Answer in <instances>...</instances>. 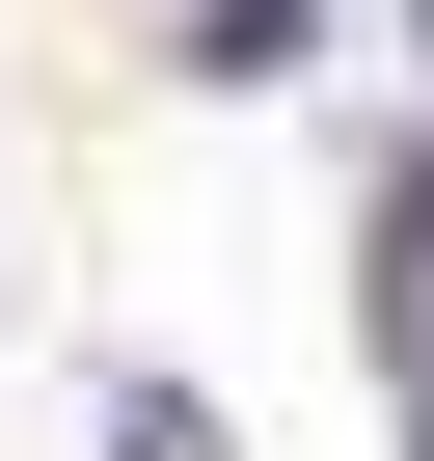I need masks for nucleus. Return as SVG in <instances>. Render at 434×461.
I'll return each mask as SVG.
<instances>
[{
  "mask_svg": "<svg viewBox=\"0 0 434 461\" xmlns=\"http://www.w3.org/2000/svg\"><path fill=\"white\" fill-rule=\"evenodd\" d=\"M407 461H434V407H407Z\"/></svg>",
  "mask_w": 434,
  "mask_h": 461,
  "instance_id": "obj_4",
  "label": "nucleus"
},
{
  "mask_svg": "<svg viewBox=\"0 0 434 461\" xmlns=\"http://www.w3.org/2000/svg\"><path fill=\"white\" fill-rule=\"evenodd\" d=\"M380 353H407V380H434V136H407V163H380Z\"/></svg>",
  "mask_w": 434,
  "mask_h": 461,
  "instance_id": "obj_1",
  "label": "nucleus"
},
{
  "mask_svg": "<svg viewBox=\"0 0 434 461\" xmlns=\"http://www.w3.org/2000/svg\"><path fill=\"white\" fill-rule=\"evenodd\" d=\"M299 55H326L299 0H190V82H217V109H245V82H299Z\"/></svg>",
  "mask_w": 434,
  "mask_h": 461,
  "instance_id": "obj_2",
  "label": "nucleus"
},
{
  "mask_svg": "<svg viewBox=\"0 0 434 461\" xmlns=\"http://www.w3.org/2000/svg\"><path fill=\"white\" fill-rule=\"evenodd\" d=\"M109 461H245V434H217V380H109Z\"/></svg>",
  "mask_w": 434,
  "mask_h": 461,
  "instance_id": "obj_3",
  "label": "nucleus"
}]
</instances>
